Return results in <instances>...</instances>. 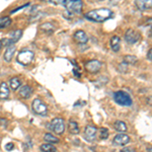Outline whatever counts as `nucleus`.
Returning <instances> with one entry per match:
<instances>
[{"instance_id":"1","label":"nucleus","mask_w":152,"mask_h":152,"mask_svg":"<svg viewBox=\"0 0 152 152\" xmlns=\"http://www.w3.org/2000/svg\"><path fill=\"white\" fill-rule=\"evenodd\" d=\"M113 16V11L109 8H97L85 13V18L95 23H104Z\"/></svg>"},{"instance_id":"2","label":"nucleus","mask_w":152,"mask_h":152,"mask_svg":"<svg viewBox=\"0 0 152 152\" xmlns=\"http://www.w3.org/2000/svg\"><path fill=\"white\" fill-rule=\"evenodd\" d=\"M113 96H114V100L118 104L123 105V107H130V105L132 104V102H133L130 94L128 92L123 91V90L116 91Z\"/></svg>"},{"instance_id":"3","label":"nucleus","mask_w":152,"mask_h":152,"mask_svg":"<svg viewBox=\"0 0 152 152\" xmlns=\"http://www.w3.org/2000/svg\"><path fill=\"white\" fill-rule=\"evenodd\" d=\"M61 4H63L67 11L71 12V13H80L82 9V1L80 0H63L60 2Z\"/></svg>"},{"instance_id":"4","label":"nucleus","mask_w":152,"mask_h":152,"mask_svg":"<svg viewBox=\"0 0 152 152\" xmlns=\"http://www.w3.org/2000/svg\"><path fill=\"white\" fill-rule=\"evenodd\" d=\"M34 56H35V55H34L33 51L24 49V50L20 51V52L18 53L16 60H18V62L19 63V64H21L23 66H28V65L31 64V62H33Z\"/></svg>"},{"instance_id":"5","label":"nucleus","mask_w":152,"mask_h":152,"mask_svg":"<svg viewBox=\"0 0 152 152\" xmlns=\"http://www.w3.org/2000/svg\"><path fill=\"white\" fill-rule=\"evenodd\" d=\"M31 107H33V111L35 112L37 115H39V116L46 117L48 115L47 105H46L45 102L40 99H35L33 100Z\"/></svg>"},{"instance_id":"6","label":"nucleus","mask_w":152,"mask_h":152,"mask_svg":"<svg viewBox=\"0 0 152 152\" xmlns=\"http://www.w3.org/2000/svg\"><path fill=\"white\" fill-rule=\"evenodd\" d=\"M21 36H23V31L21 29H16L13 31L9 34L8 38H5L2 40V45L6 46L7 48L10 47V46H14V44L18 43L20 40Z\"/></svg>"},{"instance_id":"7","label":"nucleus","mask_w":152,"mask_h":152,"mask_svg":"<svg viewBox=\"0 0 152 152\" xmlns=\"http://www.w3.org/2000/svg\"><path fill=\"white\" fill-rule=\"evenodd\" d=\"M50 129L55 134L62 135L65 131V122L62 118H55L50 123Z\"/></svg>"},{"instance_id":"8","label":"nucleus","mask_w":152,"mask_h":152,"mask_svg":"<svg viewBox=\"0 0 152 152\" xmlns=\"http://www.w3.org/2000/svg\"><path fill=\"white\" fill-rule=\"evenodd\" d=\"M140 40V34L133 28H129L125 34V41L128 44H135Z\"/></svg>"},{"instance_id":"9","label":"nucleus","mask_w":152,"mask_h":152,"mask_svg":"<svg viewBox=\"0 0 152 152\" xmlns=\"http://www.w3.org/2000/svg\"><path fill=\"white\" fill-rule=\"evenodd\" d=\"M96 134H97V129L94 126H88L85 127L84 129V139L87 142H94L96 139Z\"/></svg>"},{"instance_id":"10","label":"nucleus","mask_w":152,"mask_h":152,"mask_svg":"<svg viewBox=\"0 0 152 152\" xmlns=\"http://www.w3.org/2000/svg\"><path fill=\"white\" fill-rule=\"evenodd\" d=\"M102 62L99 60H90L85 64V68L89 73H97L102 68Z\"/></svg>"},{"instance_id":"11","label":"nucleus","mask_w":152,"mask_h":152,"mask_svg":"<svg viewBox=\"0 0 152 152\" xmlns=\"http://www.w3.org/2000/svg\"><path fill=\"white\" fill-rule=\"evenodd\" d=\"M129 142H130V137L128 136V135L123 134V133H119L114 137V139H113V143H114L115 145H118V146L127 145Z\"/></svg>"},{"instance_id":"12","label":"nucleus","mask_w":152,"mask_h":152,"mask_svg":"<svg viewBox=\"0 0 152 152\" xmlns=\"http://www.w3.org/2000/svg\"><path fill=\"white\" fill-rule=\"evenodd\" d=\"M74 40L77 42L78 44H86L88 42V37L87 35L85 34L84 31H81V29H79V31H75L74 34Z\"/></svg>"},{"instance_id":"13","label":"nucleus","mask_w":152,"mask_h":152,"mask_svg":"<svg viewBox=\"0 0 152 152\" xmlns=\"http://www.w3.org/2000/svg\"><path fill=\"white\" fill-rule=\"evenodd\" d=\"M31 94H33V88L31 86H28V85H23V86H21L18 91V95L23 99H29Z\"/></svg>"},{"instance_id":"14","label":"nucleus","mask_w":152,"mask_h":152,"mask_svg":"<svg viewBox=\"0 0 152 152\" xmlns=\"http://www.w3.org/2000/svg\"><path fill=\"white\" fill-rule=\"evenodd\" d=\"M9 87L6 82L2 81L0 83V99H7L9 96Z\"/></svg>"},{"instance_id":"15","label":"nucleus","mask_w":152,"mask_h":152,"mask_svg":"<svg viewBox=\"0 0 152 152\" xmlns=\"http://www.w3.org/2000/svg\"><path fill=\"white\" fill-rule=\"evenodd\" d=\"M15 51H16L15 46H10V47L7 48L5 50V52H4V55H3L4 61H5V62H10L12 60V58H13Z\"/></svg>"},{"instance_id":"16","label":"nucleus","mask_w":152,"mask_h":152,"mask_svg":"<svg viewBox=\"0 0 152 152\" xmlns=\"http://www.w3.org/2000/svg\"><path fill=\"white\" fill-rule=\"evenodd\" d=\"M135 4L140 10H146L152 7V0H138L135 2Z\"/></svg>"},{"instance_id":"17","label":"nucleus","mask_w":152,"mask_h":152,"mask_svg":"<svg viewBox=\"0 0 152 152\" xmlns=\"http://www.w3.org/2000/svg\"><path fill=\"white\" fill-rule=\"evenodd\" d=\"M110 45H111V48L114 52H118L120 50V48H121V39L118 36H114L111 39Z\"/></svg>"},{"instance_id":"18","label":"nucleus","mask_w":152,"mask_h":152,"mask_svg":"<svg viewBox=\"0 0 152 152\" xmlns=\"http://www.w3.org/2000/svg\"><path fill=\"white\" fill-rule=\"evenodd\" d=\"M114 128L119 133H124L127 131V125L123 121H116L114 123Z\"/></svg>"},{"instance_id":"19","label":"nucleus","mask_w":152,"mask_h":152,"mask_svg":"<svg viewBox=\"0 0 152 152\" xmlns=\"http://www.w3.org/2000/svg\"><path fill=\"white\" fill-rule=\"evenodd\" d=\"M68 131H69L70 134L73 135L79 134V126H78V124L75 121H70L68 123Z\"/></svg>"},{"instance_id":"20","label":"nucleus","mask_w":152,"mask_h":152,"mask_svg":"<svg viewBox=\"0 0 152 152\" xmlns=\"http://www.w3.org/2000/svg\"><path fill=\"white\" fill-rule=\"evenodd\" d=\"M40 28H41V31H43L44 33H46V34H49V35H51V34L55 31V26H53L52 23H45L41 24Z\"/></svg>"},{"instance_id":"21","label":"nucleus","mask_w":152,"mask_h":152,"mask_svg":"<svg viewBox=\"0 0 152 152\" xmlns=\"http://www.w3.org/2000/svg\"><path fill=\"white\" fill-rule=\"evenodd\" d=\"M21 85V81L18 77H12L9 80V86L12 90H18Z\"/></svg>"},{"instance_id":"22","label":"nucleus","mask_w":152,"mask_h":152,"mask_svg":"<svg viewBox=\"0 0 152 152\" xmlns=\"http://www.w3.org/2000/svg\"><path fill=\"white\" fill-rule=\"evenodd\" d=\"M42 152H57V148L50 143H44L40 147Z\"/></svg>"},{"instance_id":"23","label":"nucleus","mask_w":152,"mask_h":152,"mask_svg":"<svg viewBox=\"0 0 152 152\" xmlns=\"http://www.w3.org/2000/svg\"><path fill=\"white\" fill-rule=\"evenodd\" d=\"M44 140L46 141V143H50V144H53V143H58L59 142V139L57 137H55L54 135L50 134V133H46L44 135Z\"/></svg>"},{"instance_id":"24","label":"nucleus","mask_w":152,"mask_h":152,"mask_svg":"<svg viewBox=\"0 0 152 152\" xmlns=\"http://www.w3.org/2000/svg\"><path fill=\"white\" fill-rule=\"evenodd\" d=\"M11 24V19L8 16H1L0 18V28H7Z\"/></svg>"},{"instance_id":"25","label":"nucleus","mask_w":152,"mask_h":152,"mask_svg":"<svg viewBox=\"0 0 152 152\" xmlns=\"http://www.w3.org/2000/svg\"><path fill=\"white\" fill-rule=\"evenodd\" d=\"M44 14L45 13H43V12H36V13L31 14V15L29 16L28 21L29 23H35V21H37V20H40Z\"/></svg>"},{"instance_id":"26","label":"nucleus","mask_w":152,"mask_h":152,"mask_svg":"<svg viewBox=\"0 0 152 152\" xmlns=\"http://www.w3.org/2000/svg\"><path fill=\"white\" fill-rule=\"evenodd\" d=\"M124 62L126 63V64H135V63L137 62V58L136 56H133V55H127L124 57Z\"/></svg>"},{"instance_id":"27","label":"nucleus","mask_w":152,"mask_h":152,"mask_svg":"<svg viewBox=\"0 0 152 152\" xmlns=\"http://www.w3.org/2000/svg\"><path fill=\"white\" fill-rule=\"evenodd\" d=\"M99 137H100V139H102V140L107 139V137H109V130H107V128H102V129H100Z\"/></svg>"},{"instance_id":"28","label":"nucleus","mask_w":152,"mask_h":152,"mask_svg":"<svg viewBox=\"0 0 152 152\" xmlns=\"http://www.w3.org/2000/svg\"><path fill=\"white\" fill-rule=\"evenodd\" d=\"M119 70L121 71L122 73H125L127 70H128V64H126L125 62H123L122 64L119 65Z\"/></svg>"},{"instance_id":"29","label":"nucleus","mask_w":152,"mask_h":152,"mask_svg":"<svg viewBox=\"0 0 152 152\" xmlns=\"http://www.w3.org/2000/svg\"><path fill=\"white\" fill-rule=\"evenodd\" d=\"M13 148H14V144L12 143V142H9V143L5 144V150L6 151H11V150H13Z\"/></svg>"},{"instance_id":"30","label":"nucleus","mask_w":152,"mask_h":152,"mask_svg":"<svg viewBox=\"0 0 152 152\" xmlns=\"http://www.w3.org/2000/svg\"><path fill=\"white\" fill-rule=\"evenodd\" d=\"M120 152H137L133 147H124Z\"/></svg>"},{"instance_id":"31","label":"nucleus","mask_w":152,"mask_h":152,"mask_svg":"<svg viewBox=\"0 0 152 152\" xmlns=\"http://www.w3.org/2000/svg\"><path fill=\"white\" fill-rule=\"evenodd\" d=\"M29 5V3H26V4H23V6H19V7H18L16 9H14V10H11V12L10 13L12 14V13H14V12H16V11H18V10H20V9H23V8H26V7H28Z\"/></svg>"},{"instance_id":"32","label":"nucleus","mask_w":152,"mask_h":152,"mask_svg":"<svg viewBox=\"0 0 152 152\" xmlns=\"http://www.w3.org/2000/svg\"><path fill=\"white\" fill-rule=\"evenodd\" d=\"M31 145H33V144H31V141H29V140H28V142H26V143L23 144V146H24V148H26V149L31 148Z\"/></svg>"},{"instance_id":"33","label":"nucleus","mask_w":152,"mask_h":152,"mask_svg":"<svg viewBox=\"0 0 152 152\" xmlns=\"http://www.w3.org/2000/svg\"><path fill=\"white\" fill-rule=\"evenodd\" d=\"M0 125H2L3 127L7 126V120L5 119H0Z\"/></svg>"},{"instance_id":"34","label":"nucleus","mask_w":152,"mask_h":152,"mask_svg":"<svg viewBox=\"0 0 152 152\" xmlns=\"http://www.w3.org/2000/svg\"><path fill=\"white\" fill-rule=\"evenodd\" d=\"M147 58H148V60L152 61V49H150L147 53Z\"/></svg>"},{"instance_id":"35","label":"nucleus","mask_w":152,"mask_h":152,"mask_svg":"<svg viewBox=\"0 0 152 152\" xmlns=\"http://www.w3.org/2000/svg\"><path fill=\"white\" fill-rule=\"evenodd\" d=\"M146 23L148 24V26H150L151 28H152V18H148L146 20Z\"/></svg>"},{"instance_id":"36","label":"nucleus","mask_w":152,"mask_h":152,"mask_svg":"<svg viewBox=\"0 0 152 152\" xmlns=\"http://www.w3.org/2000/svg\"><path fill=\"white\" fill-rule=\"evenodd\" d=\"M73 72H74V75L75 76H77V77H80V72H78V71L76 70V68H74V69H73Z\"/></svg>"},{"instance_id":"37","label":"nucleus","mask_w":152,"mask_h":152,"mask_svg":"<svg viewBox=\"0 0 152 152\" xmlns=\"http://www.w3.org/2000/svg\"><path fill=\"white\" fill-rule=\"evenodd\" d=\"M147 104L152 107V96H149L148 99H147Z\"/></svg>"},{"instance_id":"38","label":"nucleus","mask_w":152,"mask_h":152,"mask_svg":"<svg viewBox=\"0 0 152 152\" xmlns=\"http://www.w3.org/2000/svg\"><path fill=\"white\" fill-rule=\"evenodd\" d=\"M147 151H148V152H152V147H149V148L147 149Z\"/></svg>"},{"instance_id":"39","label":"nucleus","mask_w":152,"mask_h":152,"mask_svg":"<svg viewBox=\"0 0 152 152\" xmlns=\"http://www.w3.org/2000/svg\"><path fill=\"white\" fill-rule=\"evenodd\" d=\"M1 47H2V42L0 41V49H1Z\"/></svg>"}]
</instances>
